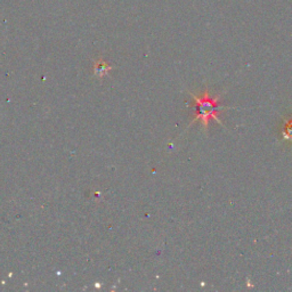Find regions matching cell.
I'll return each instance as SVG.
<instances>
[{"mask_svg":"<svg viewBox=\"0 0 292 292\" xmlns=\"http://www.w3.org/2000/svg\"><path fill=\"white\" fill-rule=\"evenodd\" d=\"M189 95H191L193 99L191 108H193L194 111H196V115H194L192 124L196 123V121H201L203 127L207 129L209 121L215 120L218 124L224 126L222 121L218 119V113L223 110H230L231 108L219 105V99H221V96L218 95L216 97H211L209 95L208 90L204 91L201 96H196L193 95L192 92H189Z\"/></svg>","mask_w":292,"mask_h":292,"instance_id":"6da1fadb","label":"cell"},{"mask_svg":"<svg viewBox=\"0 0 292 292\" xmlns=\"http://www.w3.org/2000/svg\"><path fill=\"white\" fill-rule=\"evenodd\" d=\"M110 69H111V67L108 64H106V63L100 62V63H97V64H96V72H97V75H99V76L105 75V73L108 72Z\"/></svg>","mask_w":292,"mask_h":292,"instance_id":"7a4b0ae2","label":"cell"},{"mask_svg":"<svg viewBox=\"0 0 292 292\" xmlns=\"http://www.w3.org/2000/svg\"><path fill=\"white\" fill-rule=\"evenodd\" d=\"M283 135L286 139H291L292 140V119L289 120L288 123L285 125V128L283 131Z\"/></svg>","mask_w":292,"mask_h":292,"instance_id":"3957f363","label":"cell"}]
</instances>
